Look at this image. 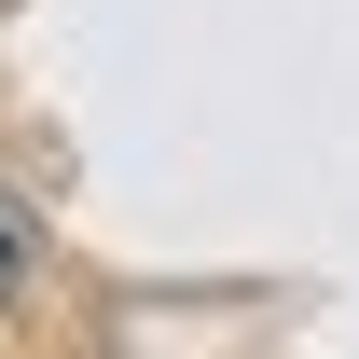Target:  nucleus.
<instances>
[{"label": "nucleus", "mask_w": 359, "mask_h": 359, "mask_svg": "<svg viewBox=\"0 0 359 359\" xmlns=\"http://www.w3.org/2000/svg\"><path fill=\"white\" fill-rule=\"evenodd\" d=\"M14 276H28V235H14V208H0V304H14Z\"/></svg>", "instance_id": "1"}]
</instances>
